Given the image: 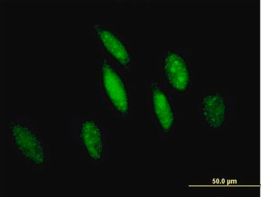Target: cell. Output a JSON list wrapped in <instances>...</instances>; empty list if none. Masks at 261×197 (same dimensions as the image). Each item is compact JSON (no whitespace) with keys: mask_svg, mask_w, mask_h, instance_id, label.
<instances>
[{"mask_svg":"<svg viewBox=\"0 0 261 197\" xmlns=\"http://www.w3.org/2000/svg\"><path fill=\"white\" fill-rule=\"evenodd\" d=\"M9 138L13 149L27 163L36 167L47 165L48 158L41 134L25 124L13 122Z\"/></svg>","mask_w":261,"mask_h":197,"instance_id":"obj_3","label":"cell"},{"mask_svg":"<svg viewBox=\"0 0 261 197\" xmlns=\"http://www.w3.org/2000/svg\"><path fill=\"white\" fill-rule=\"evenodd\" d=\"M236 97L225 88H202L197 103L199 122L211 131H225L235 122Z\"/></svg>","mask_w":261,"mask_h":197,"instance_id":"obj_1","label":"cell"},{"mask_svg":"<svg viewBox=\"0 0 261 197\" xmlns=\"http://www.w3.org/2000/svg\"><path fill=\"white\" fill-rule=\"evenodd\" d=\"M147 100L154 122L162 133L170 134L174 130L176 115L169 91L158 80H153L147 89Z\"/></svg>","mask_w":261,"mask_h":197,"instance_id":"obj_5","label":"cell"},{"mask_svg":"<svg viewBox=\"0 0 261 197\" xmlns=\"http://www.w3.org/2000/svg\"><path fill=\"white\" fill-rule=\"evenodd\" d=\"M192 51L168 47L161 53L158 70L167 87L177 95L190 94L194 82Z\"/></svg>","mask_w":261,"mask_h":197,"instance_id":"obj_2","label":"cell"},{"mask_svg":"<svg viewBox=\"0 0 261 197\" xmlns=\"http://www.w3.org/2000/svg\"><path fill=\"white\" fill-rule=\"evenodd\" d=\"M98 77L102 92L112 108L123 117L130 111L128 90L122 76L106 57L98 60Z\"/></svg>","mask_w":261,"mask_h":197,"instance_id":"obj_4","label":"cell"},{"mask_svg":"<svg viewBox=\"0 0 261 197\" xmlns=\"http://www.w3.org/2000/svg\"><path fill=\"white\" fill-rule=\"evenodd\" d=\"M93 29L102 47L119 65L129 67L132 64L130 52L123 40L106 28L95 25Z\"/></svg>","mask_w":261,"mask_h":197,"instance_id":"obj_7","label":"cell"},{"mask_svg":"<svg viewBox=\"0 0 261 197\" xmlns=\"http://www.w3.org/2000/svg\"><path fill=\"white\" fill-rule=\"evenodd\" d=\"M79 140L89 160L100 163L105 153V142L102 128L95 119L86 117L80 121Z\"/></svg>","mask_w":261,"mask_h":197,"instance_id":"obj_6","label":"cell"}]
</instances>
